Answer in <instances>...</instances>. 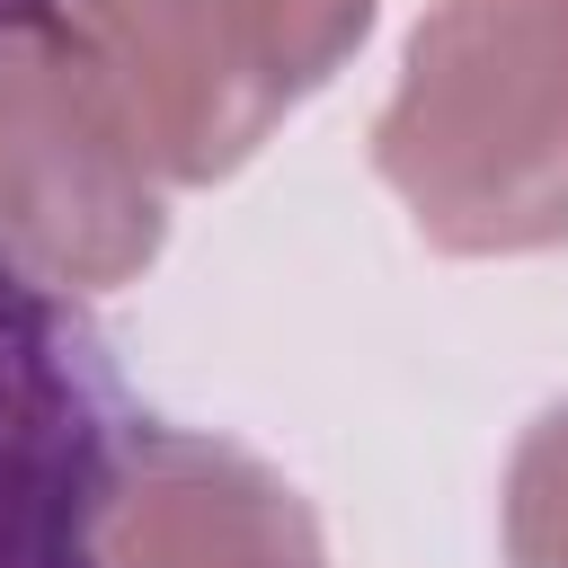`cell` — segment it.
<instances>
[{
    "mask_svg": "<svg viewBox=\"0 0 568 568\" xmlns=\"http://www.w3.org/2000/svg\"><path fill=\"white\" fill-rule=\"evenodd\" d=\"M133 444L98 337L0 248V568H106Z\"/></svg>",
    "mask_w": 568,
    "mask_h": 568,
    "instance_id": "cell-1",
    "label": "cell"
},
{
    "mask_svg": "<svg viewBox=\"0 0 568 568\" xmlns=\"http://www.w3.org/2000/svg\"><path fill=\"white\" fill-rule=\"evenodd\" d=\"M53 27H62V0H0V62L36 36H53Z\"/></svg>",
    "mask_w": 568,
    "mask_h": 568,
    "instance_id": "cell-2",
    "label": "cell"
}]
</instances>
